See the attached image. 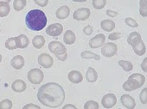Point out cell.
Returning <instances> with one entry per match:
<instances>
[{"mask_svg": "<svg viewBox=\"0 0 147 109\" xmlns=\"http://www.w3.org/2000/svg\"><path fill=\"white\" fill-rule=\"evenodd\" d=\"M37 99L42 105L51 108H56L63 103L65 100V91L60 84L49 82L39 88Z\"/></svg>", "mask_w": 147, "mask_h": 109, "instance_id": "cell-1", "label": "cell"}, {"mask_svg": "<svg viewBox=\"0 0 147 109\" xmlns=\"http://www.w3.org/2000/svg\"><path fill=\"white\" fill-rule=\"evenodd\" d=\"M25 23L30 29L33 31H41L46 27L47 17L42 11L32 10L26 15Z\"/></svg>", "mask_w": 147, "mask_h": 109, "instance_id": "cell-2", "label": "cell"}, {"mask_svg": "<svg viewBox=\"0 0 147 109\" xmlns=\"http://www.w3.org/2000/svg\"><path fill=\"white\" fill-rule=\"evenodd\" d=\"M145 82V77L140 73H134L129 76V78L124 82L123 88L125 91H133L141 88Z\"/></svg>", "mask_w": 147, "mask_h": 109, "instance_id": "cell-3", "label": "cell"}, {"mask_svg": "<svg viewBox=\"0 0 147 109\" xmlns=\"http://www.w3.org/2000/svg\"><path fill=\"white\" fill-rule=\"evenodd\" d=\"M49 49L61 61H65L67 59V48L60 41H51L49 44Z\"/></svg>", "mask_w": 147, "mask_h": 109, "instance_id": "cell-4", "label": "cell"}, {"mask_svg": "<svg viewBox=\"0 0 147 109\" xmlns=\"http://www.w3.org/2000/svg\"><path fill=\"white\" fill-rule=\"evenodd\" d=\"M44 78L43 72L38 69V68H34L30 70L28 73V80L33 83V84H39L42 82Z\"/></svg>", "mask_w": 147, "mask_h": 109, "instance_id": "cell-5", "label": "cell"}, {"mask_svg": "<svg viewBox=\"0 0 147 109\" xmlns=\"http://www.w3.org/2000/svg\"><path fill=\"white\" fill-rule=\"evenodd\" d=\"M118 51L117 45L113 42L106 43L101 47V53L106 58H112L113 57Z\"/></svg>", "mask_w": 147, "mask_h": 109, "instance_id": "cell-6", "label": "cell"}, {"mask_svg": "<svg viewBox=\"0 0 147 109\" xmlns=\"http://www.w3.org/2000/svg\"><path fill=\"white\" fill-rule=\"evenodd\" d=\"M91 11L88 8H79L73 14V18L76 21H85L89 18Z\"/></svg>", "mask_w": 147, "mask_h": 109, "instance_id": "cell-7", "label": "cell"}, {"mask_svg": "<svg viewBox=\"0 0 147 109\" xmlns=\"http://www.w3.org/2000/svg\"><path fill=\"white\" fill-rule=\"evenodd\" d=\"M38 64L41 66H42L43 68L49 69V68H51L53 66L54 60L50 55H49L47 53H42L38 57Z\"/></svg>", "mask_w": 147, "mask_h": 109, "instance_id": "cell-8", "label": "cell"}, {"mask_svg": "<svg viewBox=\"0 0 147 109\" xmlns=\"http://www.w3.org/2000/svg\"><path fill=\"white\" fill-rule=\"evenodd\" d=\"M117 103V98L113 94H107L103 96L101 100V104L105 108H112Z\"/></svg>", "mask_w": 147, "mask_h": 109, "instance_id": "cell-9", "label": "cell"}, {"mask_svg": "<svg viewBox=\"0 0 147 109\" xmlns=\"http://www.w3.org/2000/svg\"><path fill=\"white\" fill-rule=\"evenodd\" d=\"M63 31V27L60 23H54L49 25L48 28H46V34L49 36H59Z\"/></svg>", "mask_w": 147, "mask_h": 109, "instance_id": "cell-10", "label": "cell"}, {"mask_svg": "<svg viewBox=\"0 0 147 109\" xmlns=\"http://www.w3.org/2000/svg\"><path fill=\"white\" fill-rule=\"evenodd\" d=\"M106 36L103 34H99L89 41V47L93 49L101 47L105 44Z\"/></svg>", "mask_w": 147, "mask_h": 109, "instance_id": "cell-11", "label": "cell"}, {"mask_svg": "<svg viewBox=\"0 0 147 109\" xmlns=\"http://www.w3.org/2000/svg\"><path fill=\"white\" fill-rule=\"evenodd\" d=\"M121 103L128 109H134L136 106V101L133 97L129 94H123L120 98Z\"/></svg>", "mask_w": 147, "mask_h": 109, "instance_id": "cell-12", "label": "cell"}, {"mask_svg": "<svg viewBox=\"0 0 147 109\" xmlns=\"http://www.w3.org/2000/svg\"><path fill=\"white\" fill-rule=\"evenodd\" d=\"M68 80L73 83H80L83 80L82 74L78 70H72L68 73Z\"/></svg>", "mask_w": 147, "mask_h": 109, "instance_id": "cell-13", "label": "cell"}, {"mask_svg": "<svg viewBox=\"0 0 147 109\" xmlns=\"http://www.w3.org/2000/svg\"><path fill=\"white\" fill-rule=\"evenodd\" d=\"M11 88L14 92L22 93L26 89V83L24 81L20 80V79L15 80L11 84Z\"/></svg>", "mask_w": 147, "mask_h": 109, "instance_id": "cell-14", "label": "cell"}, {"mask_svg": "<svg viewBox=\"0 0 147 109\" xmlns=\"http://www.w3.org/2000/svg\"><path fill=\"white\" fill-rule=\"evenodd\" d=\"M11 64L14 69L21 70L24 66V58L21 55H17V56L12 58Z\"/></svg>", "mask_w": 147, "mask_h": 109, "instance_id": "cell-15", "label": "cell"}, {"mask_svg": "<svg viewBox=\"0 0 147 109\" xmlns=\"http://www.w3.org/2000/svg\"><path fill=\"white\" fill-rule=\"evenodd\" d=\"M16 41H17L18 48H20V49H24V48L27 47L30 44L29 38L24 35H20L17 36Z\"/></svg>", "mask_w": 147, "mask_h": 109, "instance_id": "cell-16", "label": "cell"}, {"mask_svg": "<svg viewBox=\"0 0 147 109\" xmlns=\"http://www.w3.org/2000/svg\"><path fill=\"white\" fill-rule=\"evenodd\" d=\"M132 49L134 51V53L138 55V56H142L146 52V48H145V45L143 42L142 40H140L139 41H138L137 43H135L132 46Z\"/></svg>", "mask_w": 147, "mask_h": 109, "instance_id": "cell-17", "label": "cell"}, {"mask_svg": "<svg viewBox=\"0 0 147 109\" xmlns=\"http://www.w3.org/2000/svg\"><path fill=\"white\" fill-rule=\"evenodd\" d=\"M69 13H70V9L67 5H63L56 11L55 16L58 19L63 20L69 16Z\"/></svg>", "mask_w": 147, "mask_h": 109, "instance_id": "cell-18", "label": "cell"}, {"mask_svg": "<svg viewBox=\"0 0 147 109\" xmlns=\"http://www.w3.org/2000/svg\"><path fill=\"white\" fill-rule=\"evenodd\" d=\"M86 77L88 82H91V83L95 82L98 79V73L93 67H89L87 70Z\"/></svg>", "mask_w": 147, "mask_h": 109, "instance_id": "cell-19", "label": "cell"}, {"mask_svg": "<svg viewBox=\"0 0 147 109\" xmlns=\"http://www.w3.org/2000/svg\"><path fill=\"white\" fill-rule=\"evenodd\" d=\"M63 41L67 45H72L76 41V34L72 30H67L64 34Z\"/></svg>", "mask_w": 147, "mask_h": 109, "instance_id": "cell-20", "label": "cell"}, {"mask_svg": "<svg viewBox=\"0 0 147 109\" xmlns=\"http://www.w3.org/2000/svg\"><path fill=\"white\" fill-rule=\"evenodd\" d=\"M100 26H101V29L107 32H111L112 30L114 29L115 28V23L112 20H108V19H106V20H103L101 21L100 23Z\"/></svg>", "mask_w": 147, "mask_h": 109, "instance_id": "cell-21", "label": "cell"}, {"mask_svg": "<svg viewBox=\"0 0 147 109\" xmlns=\"http://www.w3.org/2000/svg\"><path fill=\"white\" fill-rule=\"evenodd\" d=\"M32 44H33V46H34L35 48L41 49L44 46V44H45V39L42 35H36V36H35L33 38Z\"/></svg>", "mask_w": 147, "mask_h": 109, "instance_id": "cell-22", "label": "cell"}, {"mask_svg": "<svg viewBox=\"0 0 147 109\" xmlns=\"http://www.w3.org/2000/svg\"><path fill=\"white\" fill-rule=\"evenodd\" d=\"M140 40H142L141 35H139V33L138 32H132L129 35V36L127 37V42L129 45H131V47L137 43L138 41H139Z\"/></svg>", "mask_w": 147, "mask_h": 109, "instance_id": "cell-23", "label": "cell"}, {"mask_svg": "<svg viewBox=\"0 0 147 109\" xmlns=\"http://www.w3.org/2000/svg\"><path fill=\"white\" fill-rule=\"evenodd\" d=\"M81 57L84 59H94V60H100V56L90 51H83L81 53Z\"/></svg>", "mask_w": 147, "mask_h": 109, "instance_id": "cell-24", "label": "cell"}, {"mask_svg": "<svg viewBox=\"0 0 147 109\" xmlns=\"http://www.w3.org/2000/svg\"><path fill=\"white\" fill-rule=\"evenodd\" d=\"M11 11V7L7 3H0V17L8 16Z\"/></svg>", "mask_w": 147, "mask_h": 109, "instance_id": "cell-25", "label": "cell"}, {"mask_svg": "<svg viewBox=\"0 0 147 109\" xmlns=\"http://www.w3.org/2000/svg\"><path fill=\"white\" fill-rule=\"evenodd\" d=\"M139 6V13L141 17H147V0H140Z\"/></svg>", "mask_w": 147, "mask_h": 109, "instance_id": "cell-26", "label": "cell"}, {"mask_svg": "<svg viewBox=\"0 0 147 109\" xmlns=\"http://www.w3.org/2000/svg\"><path fill=\"white\" fill-rule=\"evenodd\" d=\"M26 5V0H14L13 7L16 11H21Z\"/></svg>", "mask_w": 147, "mask_h": 109, "instance_id": "cell-27", "label": "cell"}, {"mask_svg": "<svg viewBox=\"0 0 147 109\" xmlns=\"http://www.w3.org/2000/svg\"><path fill=\"white\" fill-rule=\"evenodd\" d=\"M5 47L9 50H14L18 48L17 41H16V37L9 38L6 42H5Z\"/></svg>", "mask_w": 147, "mask_h": 109, "instance_id": "cell-28", "label": "cell"}, {"mask_svg": "<svg viewBox=\"0 0 147 109\" xmlns=\"http://www.w3.org/2000/svg\"><path fill=\"white\" fill-rule=\"evenodd\" d=\"M119 64L122 67V69L125 70V71H131L133 70V65L131 62L129 61H126V60H120L119 61Z\"/></svg>", "mask_w": 147, "mask_h": 109, "instance_id": "cell-29", "label": "cell"}, {"mask_svg": "<svg viewBox=\"0 0 147 109\" xmlns=\"http://www.w3.org/2000/svg\"><path fill=\"white\" fill-rule=\"evenodd\" d=\"M107 5V0H93V6L96 10H102Z\"/></svg>", "mask_w": 147, "mask_h": 109, "instance_id": "cell-30", "label": "cell"}, {"mask_svg": "<svg viewBox=\"0 0 147 109\" xmlns=\"http://www.w3.org/2000/svg\"><path fill=\"white\" fill-rule=\"evenodd\" d=\"M99 103L94 100H88L84 105V109H99Z\"/></svg>", "mask_w": 147, "mask_h": 109, "instance_id": "cell-31", "label": "cell"}, {"mask_svg": "<svg viewBox=\"0 0 147 109\" xmlns=\"http://www.w3.org/2000/svg\"><path fill=\"white\" fill-rule=\"evenodd\" d=\"M12 107V102L9 99L3 100L0 102V109H11Z\"/></svg>", "mask_w": 147, "mask_h": 109, "instance_id": "cell-32", "label": "cell"}, {"mask_svg": "<svg viewBox=\"0 0 147 109\" xmlns=\"http://www.w3.org/2000/svg\"><path fill=\"white\" fill-rule=\"evenodd\" d=\"M139 100L142 104L147 103V88H144V89H142L140 95H139Z\"/></svg>", "mask_w": 147, "mask_h": 109, "instance_id": "cell-33", "label": "cell"}, {"mask_svg": "<svg viewBox=\"0 0 147 109\" xmlns=\"http://www.w3.org/2000/svg\"><path fill=\"white\" fill-rule=\"evenodd\" d=\"M125 24H126L127 26L131 27V28H138V23L134 19H132V18H131V17L125 18Z\"/></svg>", "mask_w": 147, "mask_h": 109, "instance_id": "cell-34", "label": "cell"}, {"mask_svg": "<svg viewBox=\"0 0 147 109\" xmlns=\"http://www.w3.org/2000/svg\"><path fill=\"white\" fill-rule=\"evenodd\" d=\"M121 36H122V35L120 33H113L108 35V39L111 41H117V40L120 39Z\"/></svg>", "mask_w": 147, "mask_h": 109, "instance_id": "cell-35", "label": "cell"}, {"mask_svg": "<svg viewBox=\"0 0 147 109\" xmlns=\"http://www.w3.org/2000/svg\"><path fill=\"white\" fill-rule=\"evenodd\" d=\"M34 2L40 7H46L49 4V0H34Z\"/></svg>", "mask_w": 147, "mask_h": 109, "instance_id": "cell-36", "label": "cell"}, {"mask_svg": "<svg viewBox=\"0 0 147 109\" xmlns=\"http://www.w3.org/2000/svg\"><path fill=\"white\" fill-rule=\"evenodd\" d=\"M23 109H41V107L36 104H32V103H30V104H27L25 105Z\"/></svg>", "mask_w": 147, "mask_h": 109, "instance_id": "cell-37", "label": "cell"}, {"mask_svg": "<svg viewBox=\"0 0 147 109\" xmlns=\"http://www.w3.org/2000/svg\"><path fill=\"white\" fill-rule=\"evenodd\" d=\"M83 32L86 35H91L93 33V28L90 25H88L83 29Z\"/></svg>", "mask_w": 147, "mask_h": 109, "instance_id": "cell-38", "label": "cell"}, {"mask_svg": "<svg viewBox=\"0 0 147 109\" xmlns=\"http://www.w3.org/2000/svg\"><path fill=\"white\" fill-rule=\"evenodd\" d=\"M107 15L109 16V17H115L119 16V13L116 12V11H113L111 10H107Z\"/></svg>", "mask_w": 147, "mask_h": 109, "instance_id": "cell-39", "label": "cell"}, {"mask_svg": "<svg viewBox=\"0 0 147 109\" xmlns=\"http://www.w3.org/2000/svg\"><path fill=\"white\" fill-rule=\"evenodd\" d=\"M141 68L144 71H146V70H147V57L145 58H144L143 62L141 63Z\"/></svg>", "mask_w": 147, "mask_h": 109, "instance_id": "cell-40", "label": "cell"}, {"mask_svg": "<svg viewBox=\"0 0 147 109\" xmlns=\"http://www.w3.org/2000/svg\"><path fill=\"white\" fill-rule=\"evenodd\" d=\"M62 109H77V108L76 106H74L72 104H67L62 107Z\"/></svg>", "mask_w": 147, "mask_h": 109, "instance_id": "cell-41", "label": "cell"}, {"mask_svg": "<svg viewBox=\"0 0 147 109\" xmlns=\"http://www.w3.org/2000/svg\"><path fill=\"white\" fill-rule=\"evenodd\" d=\"M11 1V0H0V3H7V4H9Z\"/></svg>", "mask_w": 147, "mask_h": 109, "instance_id": "cell-42", "label": "cell"}, {"mask_svg": "<svg viewBox=\"0 0 147 109\" xmlns=\"http://www.w3.org/2000/svg\"><path fill=\"white\" fill-rule=\"evenodd\" d=\"M74 2H86L87 0H72Z\"/></svg>", "mask_w": 147, "mask_h": 109, "instance_id": "cell-43", "label": "cell"}, {"mask_svg": "<svg viewBox=\"0 0 147 109\" xmlns=\"http://www.w3.org/2000/svg\"><path fill=\"white\" fill-rule=\"evenodd\" d=\"M1 61H2V55L0 54V63H1Z\"/></svg>", "mask_w": 147, "mask_h": 109, "instance_id": "cell-44", "label": "cell"}, {"mask_svg": "<svg viewBox=\"0 0 147 109\" xmlns=\"http://www.w3.org/2000/svg\"><path fill=\"white\" fill-rule=\"evenodd\" d=\"M145 72H146V73H147V70H146V71H145Z\"/></svg>", "mask_w": 147, "mask_h": 109, "instance_id": "cell-45", "label": "cell"}, {"mask_svg": "<svg viewBox=\"0 0 147 109\" xmlns=\"http://www.w3.org/2000/svg\"><path fill=\"white\" fill-rule=\"evenodd\" d=\"M118 109H121V108H118Z\"/></svg>", "mask_w": 147, "mask_h": 109, "instance_id": "cell-46", "label": "cell"}, {"mask_svg": "<svg viewBox=\"0 0 147 109\" xmlns=\"http://www.w3.org/2000/svg\"><path fill=\"white\" fill-rule=\"evenodd\" d=\"M0 31H1V30H0Z\"/></svg>", "mask_w": 147, "mask_h": 109, "instance_id": "cell-47", "label": "cell"}]
</instances>
